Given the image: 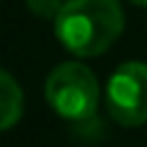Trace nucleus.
<instances>
[{
	"instance_id": "nucleus-2",
	"label": "nucleus",
	"mask_w": 147,
	"mask_h": 147,
	"mask_svg": "<svg viewBox=\"0 0 147 147\" xmlns=\"http://www.w3.org/2000/svg\"><path fill=\"white\" fill-rule=\"evenodd\" d=\"M48 106L65 121H82L94 118L99 109V82L94 72L82 63H60L51 70L44 87Z\"/></svg>"
},
{
	"instance_id": "nucleus-4",
	"label": "nucleus",
	"mask_w": 147,
	"mask_h": 147,
	"mask_svg": "<svg viewBox=\"0 0 147 147\" xmlns=\"http://www.w3.org/2000/svg\"><path fill=\"white\" fill-rule=\"evenodd\" d=\"M22 89L7 70L0 68V133L10 130L22 118Z\"/></svg>"
},
{
	"instance_id": "nucleus-6",
	"label": "nucleus",
	"mask_w": 147,
	"mask_h": 147,
	"mask_svg": "<svg viewBox=\"0 0 147 147\" xmlns=\"http://www.w3.org/2000/svg\"><path fill=\"white\" fill-rule=\"evenodd\" d=\"M133 5H140V7H147V0H130Z\"/></svg>"
},
{
	"instance_id": "nucleus-5",
	"label": "nucleus",
	"mask_w": 147,
	"mask_h": 147,
	"mask_svg": "<svg viewBox=\"0 0 147 147\" xmlns=\"http://www.w3.org/2000/svg\"><path fill=\"white\" fill-rule=\"evenodd\" d=\"M27 7L39 20H56L63 7V0H27Z\"/></svg>"
},
{
	"instance_id": "nucleus-3",
	"label": "nucleus",
	"mask_w": 147,
	"mask_h": 147,
	"mask_svg": "<svg viewBox=\"0 0 147 147\" xmlns=\"http://www.w3.org/2000/svg\"><path fill=\"white\" fill-rule=\"evenodd\" d=\"M109 116L123 128L147 123V65L130 60L116 68L106 84Z\"/></svg>"
},
{
	"instance_id": "nucleus-1",
	"label": "nucleus",
	"mask_w": 147,
	"mask_h": 147,
	"mask_svg": "<svg viewBox=\"0 0 147 147\" xmlns=\"http://www.w3.org/2000/svg\"><path fill=\"white\" fill-rule=\"evenodd\" d=\"M125 27L118 0H65L53 20L58 41L77 58H94L113 46Z\"/></svg>"
}]
</instances>
